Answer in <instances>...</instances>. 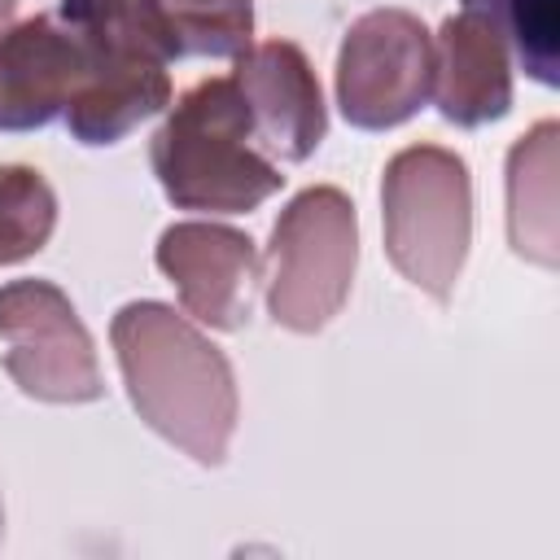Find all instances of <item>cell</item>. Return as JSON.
Returning a JSON list of instances; mask_svg holds the SVG:
<instances>
[{"mask_svg":"<svg viewBox=\"0 0 560 560\" xmlns=\"http://www.w3.org/2000/svg\"><path fill=\"white\" fill-rule=\"evenodd\" d=\"M232 79L245 96L254 140L267 158L306 162L319 149V140L328 131V109H324L319 79L298 44H289V39L249 44L236 57Z\"/></svg>","mask_w":560,"mask_h":560,"instance_id":"cell-9","label":"cell"},{"mask_svg":"<svg viewBox=\"0 0 560 560\" xmlns=\"http://www.w3.org/2000/svg\"><path fill=\"white\" fill-rule=\"evenodd\" d=\"M57 18L79 44V79L66 101L79 144H118L171 105L175 44L153 0H57Z\"/></svg>","mask_w":560,"mask_h":560,"instance_id":"cell-2","label":"cell"},{"mask_svg":"<svg viewBox=\"0 0 560 560\" xmlns=\"http://www.w3.org/2000/svg\"><path fill=\"white\" fill-rule=\"evenodd\" d=\"M175 57H241L254 44V0H153Z\"/></svg>","mask_w":560,"mask_h":560,"instance_id":"cell-14","label":"cell"},{"mask_svg":"<svg viewBox=\"0 0 560 560\" xmlns=\"http://www.w3.org/2000/svg\"><path fill=\"white\" fill-rule=\"evenodd\" d=\"M433 101L455 127H486L512 109V57L477 13H451L438 31Z\"/></svg>","mask_w":560,"mask_h":560,"instance_id":"cell-11","label":"cell"},{"mask_svg":"<svg viewBox=\"0 0 560 560\" xmlns=\"http://www.w3.org/2000/svg\"><path fill=\"white\" fill-rule=\"evenodd\" d=\"M4 372L39 402H96L105 394L92 332L52 280H9L0 289Z\"/></svg>","mask_w":560,"mask_h":560,"instance_id":"cell-7","label":"cell"},{"mask_svg":"<svg viewBox=\"0 0 560 560\" xmlns=\"http://www.w3.org/2000/svg\"><path fill=\"white\" fill-rule=\"evenodd\" d=\"M153 175L171 206L201 214H245L280 192V166L258 149L245 96L232 74L192 83L153 131Z\"/></svg>","mask_w":560,"mask_h":560,"instance_id":"cell-3","label":"cell"},{"mask_svg":"<svg viewBox=\"0 0 560 560\" xmlns=\"http://www.w3.org/2000/svg\"><path fill=\"white\" fill-rule=\"evenodd\" d=\"M556 162H560V127L551 118L529 127L508 153V241L521 258L538 267L560 262Z\"/></svg>","mask_w":560,"mask_h":560,"instance_id":"cell-12","label":"cell"},{"mask_svg":"<svg viewBox=\"0 0 560 560\" xmlns=\"http://www.w3.org/2000/svg\"><path fill=\"white\" fill-rule=\"evenodd\" d=\"M385 254L402 280L446 302L472 241V175L455 149L407 144L381 175Z\"/></svg>","mask_w":560,"mask_h":560,"instance_id":"cell-4","label":"cell"},{"mask_svg":"<svg viewBox=\"0 0 560 560\" xmlns=\"http://www.w3.org/2000/svg\"><path fill=\"white\" fill-rule=\"evenodd\" d=\"M158 271L175 284L188 319L236 332L254 315V293L262 280V258L241 228L188 219L158 236Z\"/></svg>","mask_w":560,"mask_h":560,"instance_id":"cell-8","label":"cell"},{"mask_svg":"<svg viewBox=\"0 0 560 560\" xmlns=\"http://www.w3.org/2000/svg\"><path fill=\"white\" fill-rule=\"evenodd\" d=\"M109 341L136 416L188 459L219 468L241 416L228 354L188 315L153 298L127 302Z\"/></svg>","mask_w":560,"mask_h":560,"instance_id":"cell-1","label":"cell"},{"mask_svg":"<svg viewBox=\"0 0 560 560\" xmlns=\"http://www.w3.org/2000/svg\"><path fill=\"white\" fill-rule=\"evenodd\" d=\"M79 79V44L57 13L26 18L0 35V131H35L66 114Z\"/></svg>","mask_w":560,"mask_h":560,"instance_id":"cell-10","label":"cell"},{"mask_svg":"<svg viewBox=\"0 0 560 560\" xmlns=\"http://www.w3.org/2000/svg\"><path fill=\"white\" fill-rule=\"evenodd\" d=\"M57 228V192L35 166H0V267L35 258Z\"/></svg>","mask_w":560,"mask_h":560,"instance_id":"cell-15","label":"cell"},{"mask_svg":"<svg viewBox=\"0 0 560 560\" xmlns=\"http://www.w3.org/2000/svg\"><path fill=\"white\" fill-rule=\"evenodd\" d=\"M508 48V57L542 88L560 83V0H459Z\"/></svg>","mask_w":560,"mask_h":560,"instance_id":"cell-13","label":"cell"},{"mask_svg":"<svg viewBox=\"0 0 560 560\" xmlns=\"http://www.w3.org/2000/svg\"><path fill=\"white\" fill-rule=\"evenodd\" d=\"M354 262H359L354 201L332 184L302 188L280 210L262 258L271 319L289 332L328 328L350 298Z\"/></svg>","mask_w":560,"mask_h":560,"instance_id":"cell-5","label":"cell"},{"mask_svg":"<svg viewBox=\"0 0 560 560\" xmlns=\"http://www.w3.org/2000/svg\"><path fill=\"white\" fill-rule=\"evenodd\" d=\"M0 542H4V503H0Z\"/></svg>","mask_w":560,"mask_h":560,"instance_id":"cell-17","label":"cell"},{"mask_svg":"<svg viewBox=\"0 0 560 560\" xmlns=\"http://www.w3.org/2000/svg\"><path fill=\"white\" fill-rule=\"evenodd\" d=\"M18 4H22V0H0V35L13 26V13H18Z\"/></svg>","mask_w":560,"mask_h":560,"instance_id":"cell-16","label":"cell"},{"mask_svg":"<svg viewBox=\"0 0 560 560\" xmlns=\"http://www.w3.org/2000/svg\"><path fill=\"white\" fill-rule=\"evenodd\" d=\"M433 96V35L407 9L350 22L337 52V105L359 131H389Z\"/></svg>","mask_w":560,"mask_h":560,"instance_id":"cell-6","label":"cell"}]
</instances>
